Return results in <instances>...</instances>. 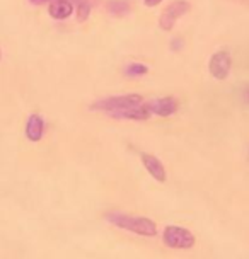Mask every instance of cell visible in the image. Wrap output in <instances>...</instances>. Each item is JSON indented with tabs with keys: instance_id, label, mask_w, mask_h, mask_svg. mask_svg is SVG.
<instances>
[{
	"instance_id": "6da1fadb",
	"label": "cell",
	"mask_w": 249,
	"mask_h": 259,
	"mask_svg": "<svg viewBox=\"0 0 249 259\" xmlns=\"http://www.w3.org/2000/svg\"><path fill=\"white\" fill-rule=\"evenodd\" d=\"M106 220L111 225L118 227V229L128 230V232H133L137 235H144V237H155L157 235V225H155V222L145 219V217H133V215L109 211V213H106Z\"/></svg>"
},
{
	"instance_id": "7a4b0ae2",
	"label": "cell",
	"mask_w": 249,
	"mask_h": 259,
	"mask_svg": "<svg viewBox=\"0 0 249 259\" xmlns=\"http://www.w3.org/2000/svg\"><path fill=\"white\" fill-rule=\"evenodd\" d=\"M144 104V97L140 94H123V96H113V97H106V99L96 101L91 106L92 111H103V113L114 114L119 111L135 108V106Z\"/></svg>"
},
{
	"instance_id": "3957f363",
	"label": "cell",
	"mask_w": 249,
	"mask_h": 259,
	"mask_svg": "<svg viewBox=\"0 0 249 259\" xmlns=\"http://www.w3.org/2000/svg\"><path fill=\"white\" fill-rule=\"evenodd\" d=\"M162 240L164 244L171 249H191L195 246L196 239L188 229H183V227H176V225H169L164 229L162 234Z\"/></svg>"
},
{
	"instance_id": "277c9868",
	"label": "cell",
	"mask_w": 249,
	"mask_h": 259,
	"mask_svg": "<svg viewBox=\"0 0 249 259\" xmlns=\"http://www.w3.org/2000/svg\"><path fill=\"white\" fill-rule=\"evenodd\" d=\"M191 11V4L188 0H174L171 2L168 7L164 9L162 14L159 17V26L162 31H171L176 24V21L179 17H183L184 14H188Z\"/></svg>"
},
{
	"instance_id": "5b68a950",
	"label": "cell",
	"mask_w": 249,
	"mask_h": 259,
	"mask_svg": "<svg viewBox=\"0 0 249 259\" xmlns=\"http://www.w3.org/2000/svg\"><path fill=\"white\" fill-rule=\"evenodd\" d=\"M230 68H232V57H230L229 52L222 50V52H217L212 55L209 62V72L214 78L225 80L230 73Z\"/></svg>"
},
{
	"instance_id": "8992f818",
	"label": "cell",
	"mask_w": 249,
	"mask_h": 259,
	"mask_svg": "<svg viewBox=\"0 0 249 259\" xmlns=\"http://www.w3.org/2000/svg\"><path fill=\"white\" fill-rule=\"evenodd\" d=\"M145 106L150 114H155V116H160V118L173 116L179 108L178 101L174 99V97H159V99L145 103Z\"/></svg>"
},
{
	"instance_id": "52a82bcc",
	"label": "cell",
	"mask_w": 249,
	"mask_h": 259,
	"mask_svg": "<svg viewBox=\"0 0 249 259\" xmlns=\"http://www.w3.org/2000/svg\"><path fill=\"white\" fill-rule=\"evenodd\" d=\"M140 159H142L144 167L147 169V172H149L152 178L155 179V181L165 183V179H168V176H165V167H164L162 162L157 159V157L150 155V154H142Z\"/></svg>"
},
{
	"instance_id": "ba28073f",
	"label": "cell",
	"mask_w": 249,
	"mask_h": 259,
	"mask_svg": "<svg viewBox=\"0 0 249 259\" xmlns=\"http://www.w3.org/2000/svg\"><path fill=\"white\" fill-rule=\"evenodd\" d=\"M45 135V119L39 114H31L26 121V137L29 142H39Z\"/></svg>"
},
{
	"instance_id": "9c48e42d",
	"label": "cell",
	"mask_w": 249,
	"mask_h": 259,
	"mask_svg": "<svg viewBox=\"0 0 249 259\" xmlns=\"http://www.w3.org/2000/svg\"><path fill=\"white\" fill-rule=\"evenodd\" d=\"M48 14L57 21L68 19L73 14V2L72 0H52L48 7Z\"/></svg>"
},
{
	"instance_id": "30bf717a",
	"label": "cell",
	"mask_w": 249,
	"mask_h": 259,
	"mask_svg": "<svg viewBox=\"0 0 249 259\" xmlns=\"http://www.w3.org/2000/svg\"><path fill=\"white\" fill-rule=\"evenodd\" d=\"M106 9H108V12L111 14V16L123 17L130 12V2H127V0H108Z\"/></svg>"
},
{
	"instance_id": "8fae6325",
	"label": "cell",
	"mask_w": 249,
	"mask_h": 259,
	"mask_svg": "<svg viewBox=\"0 0 249 259\" xmlns=\"http://www.w3.org/2000/svg\"><path fill=\"white\" fill-rule=\"evenodd\" d=\"M91 9H92V4L89 2V0H79L77 6H75L77 21L79 22L87 21V17H89V14H91Z\"/></svg>"
},
{
	"instance_id": "7c38bea8",
	"label": "cell",
	"mask_w": 249,
	"mask_h": 259,
	"mask_svg": "<svg viewBox=\"0 0 249 259\" xmlns=\"http://www.w3.org/2000/svg\"><path fill=\"white\" fill-rule=\"evenodd\" d=\"M124 73H127L128 77H144L149 73V67L144 63H130L124 68Z\"/></svg>"
},
{
	"instance_id": "4fadbf2b",
	"label": "cell",
	"mask_w": 249,
	"mask_h": 259,
	"mask_svg": "<svg viewBox=\"0 0 249 259\" xmlns=\"http://www.w3.org/2000/svg\"><path fill=\"white\" fill-rule=\"evenodd\" d=\"M171 46H173L174 52H178L179 48H183V41H181V39H173V43H171Z\"/></svg>"
},
{
	"instance_id": "5bb4252c",
	"label": "cell",
	"mask_w": 249,
	"mask_h": 259,
	"mask_svg": "<svg viewBox=\"0 0 249 259\" xmlns=\"http://www.w3.org/2000/svg\"><path fill=\"white\" fill-rule=\"evenodd\" d=\"M242 101L246 104H249V85L244 87V91H242Z\"/></svg>"
},
{
	"instance_id": "9a60e30c",
	"label": "cell",
	"mask_w": 249,
	"mask_h": 259,
	"mask_svg": "<svg viewBox=\"0 0 249 259\" xmlns=\"http://www.w3.org/2000/svg\"><path fill=\"white\" fill-rule=\"evenodd\" d=\"M160 2H162V0H144V4L147 7H155V6H159Z\"/></svg>"
},
{
	"instance_id": "2e32d148",
	"label": "cell",
	"mask_w": 249,
	"mask_h": 259,
	"mask_svg": "<svg viewBox=\"0 0 249 259\" xmlns=\"http://www.w3.org/2000/svg\"><path fill=\"white\" fill-rule=\"evenodd\" d=\"M33 6H45V4H50L52 0H29Z\"/></svg>"
},
{
	"instance_id": "e0dca14e",
	"label": "cell",
	"mask_w": 249,
	"mask_h": 259,
	"mask_svg": "<svg viewBox=\"0 0 249 259\" xmlns=\"http://www.w3.org/2000/svg\"><path fill=\"white\" fill-rule=\"evenodd\" d=\"M0 60H2V50H0Z\"/></svg>"
}]
</instances>
